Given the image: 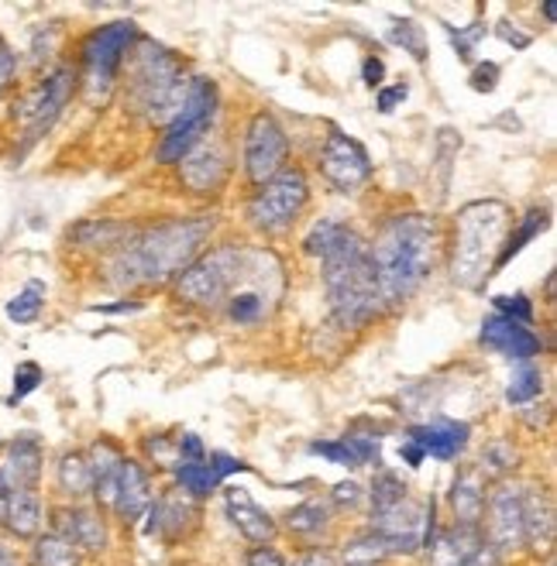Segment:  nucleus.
<instances>
[{"instance_id": "f257e3e1", "label": "nucleus", "mask_w": 557, "mask_h": 566, "mask_svg": "<svg viewBox=\"0 0 557 566\" xmlns=\"http://www.w3.org/2000/svg\"><path fill=\"white\" fill-rule=\"evenodd\" d=\"M214 217L200 213L183 220H166L145 230V234H132V241L111 257V281L121 289H135L180 278L204 254V244L214 234Z\"/></svg>"}, {"instance_id": "f03ea898", "label": "nucleus", "mask_w": 557, "mask_h": 566, "mask_svg": "<svg viewBox=\"0 0 557 566\" xmlns=\"http://www.w3.org/2000/svg\"><path fill=\"white\" fill-rule=\"evenodd\" d=\"M441 230L427 213H396L368 241V257L375 268L383 305H402L417 296L427 275L437 265Z\"/></svg>"}, {"instance_id": "7ed1b4c3", "label": "nucleus", "mask_w": 557, "mask_h": 566, "mask_svg": "<svg viewBox=\"0 0 557 566\" xmlns=\"http://www.w3.org/2000/svg\"><path fill=\"white\" fill-rule=\"evenodd\" d=\"M323 268V292L327 305L344 330H362L383 313V296H378L375 268L368 257V241L354 227L341 223L334 241L320 254Z\"/></svg>"}, {"instance_id": "20e7f679", "label": "nucleus", "mask_w": 557, "mask_h": 566, "mask_svg": "<svg viewBox=\"0 0 557 566\" xmlns=\"http://www.w3.org/2000/svg\"><path fill=\"white\" fill-rule=\"evenodd\" d=\"M513 210L502 199H471L454 220V251H451V281L478 292L492 278L496 254L510 230Z\"/></svg>"}, {"instance_id": "39448f33", "label": "nucleus", "mask_w": 557, "mask_h": 566, "mask_svg": "<svg viewBox=\"0 0 557 566\" xmlns=\"http://www.w3.org/2000/svg\"><path fill=\"white\" fill-rule=\"evenodd\" d=\"M190 80L193 76H186L183 62L166 45L138 38L132 59V103L145 120L169 124L180 114Z\"/></svg>"}, {"instance_id": "423d86ee", "label": "nucleus", "mask_w": 557, "mask_h": 566, "mask_svg": "<svg viewBox=\"0 0 557 566\" xmlns=\"http://www.w3.org/2000/svg\"><path fill=\"white\" fill-rule=\"evenodd\" d=\"M283 289H286V275L278 257L262 247H245L238 278L220 309L235 326H255L278 305Z\"/></svg>"}, {"instance_id": "0eeeda50", "label": "nucleus", "mask_w": 557, "mask_h": 566, "mask_svg": "<svg viewBox=\"0 0 557 566\" xmlns=\"http://www.w3.org/2000/svg\"><path fill=\"white\" fill-rule=\"evenodd\" d=\"M214 117H217V86L207 76H193L183 111L166 124V135L156 148V162L180 165L200 141H207Z\"/></svg>"}, {"instance_id": "6e6552de", "label": "nucleus", "mask_w": 557, "mask_h": 566, "mask_svg": "<svg viewBox=\"0 0 557 566\" xmlns=\"http://www.w3.org/2000/svg\"><path fill=\"white\" fill-rule=\"evenodd\" d=\"M141 32L135 21H111L104 28H96L87 35L83 42V86L90 93V100H107L121 66L128 62V56L135 51Z\"/></svg>"}, {"instance_id": "1a4fd4ad", "label": "nucleus", "mask_w": 557, "mask_h": 566, "mask_svg": "<svg viewBox=\"0 0 557 566\" xmlns=\"http://www.w3.org/2000/svg\"><path fill=\"white\" fill-rule=\"evenodd\" d=\"M241 251L245 247L238 244H220L207 254H200L196 262L175 278V299L200 309H220L238 278Z\"/></svg>"}, {"instance_id": "9d476101", "label": "nucleus", "mask_w": 557, "mask_h": 566, "mask_svg": "<svg viewBox=\"0 0 557 566\" xmlns=\"http://www.w3.org/2000/svg\"><path fill=\"white\" fill-rule=\"evenodd\" d=\"M310 203V183L303 169H283L275 178L251 196L248 203V220L262 234H286V230L299 220V213Z\"/></svg>"}, {"instance_id": "9b49d317", "label": "nucleus", "mask_w": 557, "mask_h": 566, "mask_svg": "<svg viewBox=\"0 0 557 566\" xmlns=\"http://www.w3.org/2000/svg\"><path fill=\"white\" fill-rule=\"evenodd\" d=\"M76 83H80V76H76L72 66H56L35 90H29L18 100L14 120L21 124V131H24V145L38 141L48 131V127H53L62 117L66 103L76 93Z\"/></svg>"}, {"instance_id": "f8f14e48", "label": "nucleus", "mask_w": 557, "mask_h": 566, "mask_svg": "<svg viewBox=\"0 0 557 566\" xmlns=\"http://www.w3.org/2000/svg\"><path fill=\"white\" fill-rule=\"evenodd\" d=\"M286 159H289V138L283 131V124L275 120V114L259 111L248 120V131H245V175H248V183L262 189L269 178H275L286 169Z\"/></svg>"}, {"instance_id": "ddd939ff", "label": "nucleus", "mask_w": 557, "mask_h": 566, "mask_svg": "<svg viewBox=\"0 0 557 566\" xmlns=\"http://www.w3.org/2000/svg\"><path fill=\"white\" fill-rule=\"evenodd\" d=\"M320 175L338 193H354L372 178V159L359 138H351L338 127H331L323 148H320Z\"/></svg>"}, {"instance_id": "4468645a", "label": "nucleus", "mask_w": 557, "mask_h": 566, "mask_svg": "<svg viewBox=\"0 0 557 566\" xmlns=\"http://www.w3.org/2000/svg\"><path fill=\"white\" fill-rule=\"evenodd\" d=\"M486 546L492 553H516L523 550V487L520 484H499L489 492L486 501Z\"/></svg>"}, {"instance_id": "2eb2a0df", "label": "nucleus", "mask_w": 557, "mask_h": 566, "mask_svg": "<svg viewBox=\"0 0 557 566\" xmlns=\"http://www.w3.org/2000/svg\"><path fill=\"white\" fill-rule=\"evenodd\" d=\"M42 443L32 432L18 436L0 453V498H8L11 492H38L42 481Z\"/></svg>"}, {"instance_id": "dca6fc26", "label": "nucleus", "mask_w": 557, "mask_h": 566, "mask_svg": "<svg viewBox=\"0 0 557 566\" xmlns=\"http://www.w3.org/2000/svg\"><path fill=\"white\" fill-rule=\"evenodd\" d=\"M478 344H482L486 350L499 354V357H510V360H534L544 354V340H541V333H534L530 326L523 323H513V320H505L499 313L486 316L482 323V333H478Z\"/></svg>"}, {"instance_id": "f3484780", "label": "nucleus", "mask_w": 557, "mask_h": 566, "mask_svg": "<svg viewBox=\"0 0 557 566\" xmlns=\"http://www.w3.org/2000/svg\"><path fill=\"white\" fill-rule=\"evenodd\" d=\"M53 532H59L62 539L80 550V553H104L107 550V522L104 515L90 505H62L53 515Z\"/></svg>"}, {"instance_id": "a211bd4d", "label": "nucleus", "mask_w": 557, "mask_h": 566, "mask_svg": "<svg viewBox=\"0 0 557 566\" xmlns=\"http://www.w3.org/2000/svg\"><path fill=\"white\" fill-rule=\"evenodd\" d=\"M407 443H413L423 460H458L471 443V426L458 419H427L407 429Z\"/></svg>"}, {"instance_id": "6ab92c4d", "label": "nucleus", "mask_w": 557, "mask_h": 566, "mask_svg": "<svg viewBox=\"0 0 557 566\" xmlns=\"http://www.w3.org/2000/svg\"><path fill=\"white\" fill-rule=\"evenodd\" d=\"M151 501H156V492H151V477L141 467V460L124 457L117 484H114V501H111L114 515L124 525H135L138 519L148 515Z\"/></svg>"}, {"instance_id": "aec40b11", "label": "nucleus", "mask_w": 557, "mask_h": 566, "mask_svg": "<svg viewBox=\"0 0 557 566\" xmlns=\"http://www.w3.org/2000/svg\"><path fill=\"white\" fill-rule=\"evenodd\" d=\"M224 511L251 546H272L278 525L272 515L245 492V487H224Z\"/></svg>"}, {"instance_id": "412c9836", "label": "nucleus", "mask_w": 557, "mask_h": 566, "mask_svg": "<svg viewBox=\"0 0 557 566\" xmlns=\"http://www.w3.org/2000/svg\"><path fill=\"white\" fill-rule=\"evenodd\" d=\"M180 175L193 193H220L231 175V162L217 141H200L180 162Z\"/></svg>"}, {"instance_id": "4be33fe9", "label": "nucleus", "mask_w": 557, "mask_h": 566, "mask_svg": "<svg viewBox=\"0 0 557 566\" xmlns=\"http://www.w3.org/2000/svg\"><path fill=\"white\" fill-rule=\"evenodd\" d=\"M486 471L482 467H462L451 481V492H447V505L454 515V525H465V529H482V515H486Z\"/></svg>"}, {"instance_id": "5701e85b", "label": "nucleus", "mask_w": 557, "mask_h": 566, "mask_svg": "<svg viewBox=\"0 0 557 566\" xmlns=\"http://www.w3.org/2000/svg\"><path fill=\"white\" fill-rule=\"evenodd\" d=\"M554 501L547 487L530 484L523 487V546L550 556L554 550Z\"/></svg>"}, {"instance_id": "b1692460", "label": "nucleus", "mask_w": 557, "mask_h": 566, "mask_svg": "<svg viewBox=\"0 0 557 566\" xmlns=\"http://www.w3.org/2000/svg\"><path fill=\"white\" fill-rule=\"evenodd\" d=\"M486 546L482 529H465V525H447L434 529L430 543L423 546L430 566H465L478 550Z\"/></svg>"}, {"instance_id": "393cba45", "label": "nucleus", "mask_w": 557, "mask_h": 566, "mask_svg": "<svg viewBox=\"0 0 557 566\" xmlns=\"http://www.w3.org/2000/svg\"><path fill=\"white\" fill-rule=\"evenodd\" d=\"M148 535H162V539H180L193 522H196V501L183 495L180 487H169L162 498L151 501L148 508Z\"/></svg>"}, {"instance_id": "a878e982", "label": "nucleus", "mask_w": 557, "mask_h": 566, "mask_svg": "<svg viewBox=\"0 0 557 566\" xmlns=\"http://www.w3.org/2000/svg\"><path fill=\"white\" fill-rule=\"evenodd\" d=\"M0 525L11 539L21 543H35L45 529V501L38 492H11L4 498V515H0Z\"/></svg>"}, {"instance_id": "bb28decb", "label": "nucleus", "mask_w": 557, "mask_h": 566, "mask_svg": "<svg viewBox=\"0 0 557 566\" xmlns=\"http://www.w3.org/2000/svg\"><path fill=\"white\" fill-rule=\"evenodd\" d=\"M314 457H323L334 467H365V463H378V436H341V440H314L307 447Z\"/></svg>"}, {"instance_id": "cd10ccee", "label": "nucleus", "mask_w": 557, "mask_h": 566, "mask_svg": "<svg viewBox=\"0 0 557 566\" xmlns=\"http://www.w3.org/2000/svg\"><path fill=\"white\" fill-rule=\"evenodd\" d=\"M87 463H90V474H93V498L111 508L124 453L117 450L114 440H104V436H100V440L87 450Z\"/></svg>"}, {"instance_id": "c85d7f7f", "label": "nucleus", "mask_w": 557, "mask_h": 566, "mask_svg": "<svg viewBox=\"0 0 557 566\" xmlns=\"http://www.w3.org/2000/svg\"><path fill=\"white\" fill-rule=\"evenodd\" d=\"M69 241L87 251H121L132 241V227L117 220H83L69 230Z\"/></svg>"}, {"instance_id": "c756f323", "label": "nucleus", "mask_w": 557, "mask_h": 566, "mask_svg": "<svg viewBox=\"0 0 557 566\" xmlns=\"http://www.w3.org/2000/svg\"><path fill=\"white\" fill-rule=\"evenodd\" d=\"M334 508L327 498H307L299 501L296 508L286 511V532L299 535V539H320L327 529H331Z\"/></svg>"}, {"instance_id": "7c9ffc66", "label": "nucleus", "mask_w": 557, "mask_h": 566, "mask_svg": "<svg viewBox=\"0 0 557 566\" xmlns=\"http://www.w3.org/2000/svg\"><path fill=\"white\" fill-rule=\"evenodd\" d=\"M56 484L59 492L72 501H83L93 495V474H90V463L83 450H69L59 457L56 463Z\"/></svg>"}, {"instance_id": "2f4dec72", "label": "nucleus", "mask_w": 557, "mask_h": 566, "mask_svg": "<svg viewBox=\"0 0 557 566\" xmlns=\"http://www.w3.org/2000/svg\"><path fill=\"white\" fill-rule=\"evenodd\" d=\"M547 227H550V213H547V210H541V206H534V210H526V213L520 217V223H516L513 234L502 241V247H499V254H496V268H492V275L510 265L513 257H516L530 241H534V238H541Z\"/></svg>"}, {"instance_id": "473e14b6", "label": "nucleus", "mask_w": 557, "mask_h": 566, "mask_svg": "<svg viewBox=\"0 0 557 566\" xmlns=\"http://www.w3.org/2000/svg\"><path fill=\"white\" fill-rule=\"evenodd\" d=\"M175 484H180V492L190 495L193 501H204L214 492H220L224 481L214 474V467L204 460V463H175Z\"/></svg>"}, {"instance_id": "72a5a7b5", "label": "nucleus", "mask_w": 557, "mask_h": 566, "mask_svg": "<svg viewBox=\"0 0 557 566\" xmlns=\"http://www.w3.org/2000/svg\"><path fill=\"white\" fill-rule=\"evenodd\" d=\"M80 550H76L69 539H62L59 532H42L32 543V563L35 566H80Z\"/></svg>"}, {"instance_id": "f704fd0d", "label": "nucleus", "mask_w": 557, "mask_h": 566, "mask_svg": "<svg viewBox=\"0 0 557 566\" xmlns=\"http://www.w3.org/2000/svg\"><path fill=\"white\" fill-rule=\"evenodd\" d=\"M541 392H544V374L534 360L516 365L510 374V384H505V402L520 408V405H530L534 398H541Z\"/></svg>"}, {"instance_id": "c9c22d12", "label": "nucleus", "mask_w": 557, "mask_h": 566, "mask_svg": "<svg viewBox=\"0 0 557 566\" xmlns=\"http://www.w3.org/2000/svg\"><path fill=\"white\" fill-rule=\"evenodd\" d=\"M42 309H45V286L42 281H29V286L8 302V320L18 326H29L42 316Z\"/></svg>"}, {"instance_id": "e433bc0d", "label": "nucleus", "mask_w": 557, "mask_h": 566, "mask_svg": "<svg viewBox=\"0 0 557 566\" xmlns=\"http://www.w3.org/2000/svg\"><path fill=\"white\" fill-rule=\"evenodd\" d=\"M389 556V550L383 546V539H378L375 532L354 539V543L344 550V566H375L383 563Z\"/></svg>"}, {"instance_id": "4c0bfd02", "label": "nucleus", "mask_w": 557, "mask_h": 566, "mask_svg": "<svg viewBox=\"0 0 557 566\" xmlns=\"http://www.w3.org/2000/svg\"><path fill=\"white\" fill-rule=\"evenodd\" d=\"M520 467V450L510 440H492L482 450V471L489 474H513Z\"/></svg>"}, {"instance_id": "58836bf2", "label": "nucleus", "mask_w": 557, "mask_h": 566, "mask_svg": "<svg viewBox=\"0 0 557 566\" xmlns=\"http://www.w3.org/2000/svg\"><path fill=\"white\" fill-rule=\"evenodd\" d=\"M389 42H396V45H402L410 51V56L417 59V62H423L427 59V42H423V28L417 21H393V28H389Z\"/></svg>"}, {"instance_id": "ea45409f", "label": "nucleus", "mask_w": 557, "mask_h": 566, "mask_svg": "<svg viewBox=\"0 0 557 566\" xmlns=\"http://www.w3.org/2000/svg\"><path fill=\"white\" fill-rule=\"evenodd\" d=\"M410 495V487L402 484L393 471H383L375 481H372V492H368V498H372V511L375 508H386V505H393V501H399V498H407Z\"/></svg>"}, {"instance_id": "a19ab883", "label": "nucleus", "mask_w": 557, "mask_h": 566, "mask_svg": "<svg viewBox=\"0 0 557 566\" xmlns=\"http://www.w3.org/2000/svg\"><path fill=\"white\" fill-rule=\"evenodd\" d=\"M42 368L35 365V360H21V365L14 368V392H11V405H18L21 398H29L35 389H38V384H42Z\"/></svg>"}, {"instance_id": "79ce46f5", "label": "nucleus", "mask_w": 557, "mask_h": 566, "mask_svg": "<svg viewBox=\"0 0 557 566\" xmlns=\"http://www.w3.org/2000/svg\"><path fill=\"white\" fill-rule=\"evenodd\" d=\"M496 313L513 320V323H523V326H534V305H530L526 296H496L492 299Z\"/></svg>"}, {"instance_id": "37998d69", "label": "nucleus", "mask_w": 557, "mask_h": 566, "mask_svg": "<svg viewBox=\"0 0 557 566\" xmlns=\"http://www.w3.org/2000/svg\"><path fill=\"white\" fill-rule=\"evenodd\" d=\"M444 32L451 35L454 48H458V56H462V59H471V51H475V42L486 35V24H478V21H475L471 28H458V32H454L451 24H444Z\"/></svg>"}, {"instance_id": "c03bdc74", "label": "nucleus", "mask_w": 557, "mask_h": 566, "mask_svg": "<svg viewBox=\"0 0 557 566\" xmlns=\"http://www.w3.org/2000/svg\"><path fill=\"white\" fill-rule=\"evenodd\" d=\"M499 76H502V69L496 62H478L471 69V90L475 93H492L499 86Z\"/></svg>"}, {"instance_id": "a18cd8bd", "label": "nucleus", "mask_w": 557, "mask_h": 566, "mask_svg": "<svg viewBox=\"0 0 557 566\" xmlns=\"http://www.w3.org/2000/svg\"><path fill=\"white\" fill-rule=\"evenodd\" d=\"M410 96V86L407 83H393V86H378L375 90V107L383 111V114H393L402 100Z\"/></svg>"}, {"instance_id": "49530a36", "label": "nucleus", "mask_w": 557, "mask_h": 566, "mask_svg": "<svg viewBox=\"0 0 557 566\" xmlns=\"http://www.w3.org/2000/svg\"><path fill=\"white\" fill-rule=\"evenodd\" d=\"M207 463L214 467V474L224 481V477H231V474H245L248 471V463H241L238 457H231V453H207Z\"/></svg>"}, {"instance_id": "de8ad7c7", "label": "nucleus", "mask_w": 557, "mask_h": 566, "mask_svg": "<svg viewBox=\"0 0 557 566\" xmlns=\"http://www.w3.org/2000/svg\"><path fill=\"white\" fill-rule=\"evenodd\" d=\"M175 450H180V463H204V460H207L204 440H200L196 432H186L183 440L175 443Z\"/></svg>"}, {"instance_id": "09e8293b", "label": "nucleus", "mask_w": 557, "mask_h": 566, "mask_svg": "<svg viewBox=\"0 0 557 566\" xmlns=\"http://www.w3.org/2000/svg\"><path fill=\"white\" fill-rule=\"evenodd\" d=\"M245 566H286V559L275 546H255V550H248Z\"/></svg>"}, {"instance_id": "8fccbe9b", "label": "nucleus", "mask_w": 557, "mask_h": 566, "mask_svg": "<svg viewBox=\"0 0 557 566\" xmlns=\"http://www.w3.org/2000/svg\"><path fill=\"white\" fill-rule=\"evenodd\" d=\"M362 80H365V86L378 90V86L386 83V62L378 59V56H368V59L362 62Z\"/></svg>"}, {"instance_id": "3c124183", "label": "nucleus", "mask_w": 557, "mask_h": 566, "mask_svg": "<svg viewBox=\"0 0 557 566\" xmlns=\"http://www.w3.org/2000/svg\"><path fill=\"white\" fill-rule=\"evenodd\" d=\"M14 72H18V56L8 45H0V96H4V90L11 86Z\"/></svg>"}, {"instance_id": "603ef678", "label": "nucleus", "mask_w": 557, "mask_h": 566, "mask_svg": "<svg viewBox=\"0 0 557 566\" xmlns=\"http://www.w3.org/2000/svg\"><path fill=\"white\" fill-rule=\"evenodd\" d=\"M362 498H365V492H362V484H359V481H341V484L334 487V501H338L341 508H344V505H348V508H351V505H359Z\"/></svg>"}, {"instance_id": "864d4df0", "label": "nucleus", "mask_w": 557, "mask_h": 566, "mask_svg": "<svg viewBox=\"0 0 557 566\" xmlns=\"http://www.w3.org/2000/svg\"><path fill=\"white\" fill-rule=\"evenodd\" d=\"M286 566H338V559H334V553H327V550H307Z\"/></svg>"}, {"instance_id": "5fc2aeb1", "label": "nucleus", "mask_w": 557, "mask_h": 566, "mask_svg": "<svg viewBox=\"0 0 557 566\" xmlns=\"http://www.w3.org/2000/svg\"><path fill=\"white\" fill-rule=\"evenodd\" d=\"M496 35H499V38H502L505 45H513L516 51H520V48H526L530 42H534V38H530L526 32L513 28V24H510V21H499V28H496Z\"/></svg>"}, {"instance_id": "6e6d98bb", "label": "nucleus", "mask_w": 557, "mask_h": 566, "mask_svg": "<svg viewBox=\"0 0 557 566\" xmlns=\"http://www.w3.org/2000/svg\"><path fill=\"white\" fill-rule=\"evenodd\" d=\"M141 302L124 299V302H111V305H93V313H138Z\"/></svg>"}, {"instance_id": "4d7b16f0", "label": "nucleus", "mask_w": 557, "mask_h": 566, "mask_svg": "<svg viewBox=\"0 0 557 566\" xmlns=\"http://www.w3.org/2000/svg\"><path fill=\"white\" fill-rule=\"evenodd\" d=\"M465 566H499V553H492L489 546H482V550H478Z\"/></svg>"}, {"instance_id": "13d9d810", "label": "nucleus", "mask_w": 557, "mask_h": 566, "mask_svg": "<svg viewBox=\"0 0 557 566\" xmlns=\"http://www.w3.org/2000/svg\"><path fill=\"white\" fill-rule=\"evenodd\" d=\"M399 457L407 460L410 467H420V463H423V453H420V450H417L413 443H407V440H402V447H399Z\"/></svg>"}, {"instance_id": "bf43d9fd", "label": "nucleus", "mask_w": 557, "mask_h": 566, "mask_svg": "<svg viewBox=\"0 0 557 566\" xmlns=\"http://www.w3.org/2000/svg\"><path fill=\"white\" fill-rule=\"evenodd\" d=\"M0 566H24V563H21V556L4 543V539H0Z\"/></svg>"}, {"instance_id": "052dcab7", "label": "nucleus", "mask_w": 557, "mask_h": 566, "mask_svg": "<svg viewBox=\"0 0 557 566\" xmlns=\"http://www.w3.org/2000/svg\"><path fill=\"white\" fill-rule=\"evenodd\" d=\"M541 11H544V18H547V21L554 24V18H557V8H554V4H544Z\"/></svg>"}, {"instance_id": "680f3d73", "label": "nucleus", "mask_w": 557, "mask_h": 566, "mask_svg": "<svg viewBox=\"0 0 557 566\" xmlns=\"http://www.w3.org/2000/svg\"><path fill=\"white\" fill-rule=\"evenodd\" d=\"M0 515H4V498H0Z\"/></svg>"}]
</instances>
